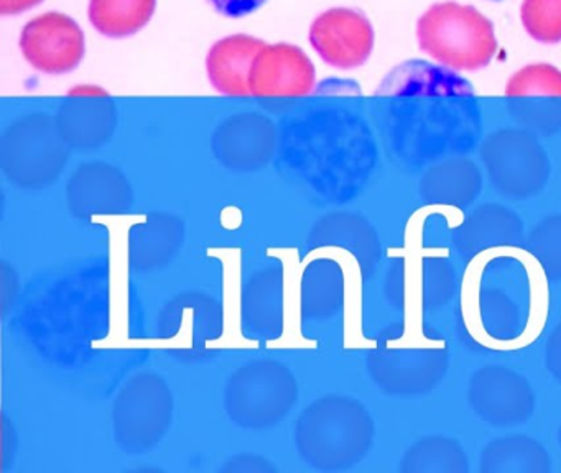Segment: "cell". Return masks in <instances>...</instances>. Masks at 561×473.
I'll list each match as a JSON object with an SVG mask.
<instances>
[{"mask_svg":"<svg viewBox=\"0 0 561 473\" xmlns=\"http://www.w3.org/2000/svg\"><path fill=\"white\" fill-rule=\"evenodd\" d=\"M481 191L478 170L466 161H449L426 174L422 183L425 199L449 206H466Z\"/></svg>","mask_w":561,"mask_h":473,"instance_id":"4fadbf2b","label":"cell"},{"mask_svg":"<svg viewBox=\"0 0 561 473\" xmlns=\"http://www.w3.org/2000/svg\"><path fill=\"white\" fill-rule=\"evenodd\" d=\"M545 361L558 381H561V324L554 328L553 334L545 345Z\"/></svg>","mask_w":561,"mask_h":473,"instance_id":"e0dca14e","label":"cell"},{"mask_svg":"<svg viewBox=\"0 0 561 473\" xmlns=\"http://www.w3.org/2000/svg\"><path fill=\"white\" fill-rule=\"evenodd\" d=\"M419 45L433 59L459 69L476 71L494 58V25L471 5L456 2L435 3L416 25Z\"/></svg>","mask_w":561,"mask_h":473,"instance_id":"7a4b0ae2","label":"cell"},{"mask_svg":"<svg viewBox=\"0 0 561 473\" xmlns=\"http://www.w3.org/2000/svg\"><path fill=\"white\" fill-rule=\"evenodd\" d=\"M265 42L251 35H231L219 39L209 49L206 71L216 91L226 95H251L252 66Z\"/></svg>","mask_w":561,"mask_h":473,"instance_id":"9c48e42d","label":"cell"},{"mask_svg":"<svg viewBox=\"0 0 561 473\" xmlns=\"http://www.w3.org/2000/svg\"><path fill=\"white\" fill-rule=\"evenodd\" d=\"M505 95L512 102V112L531 104L515 117L528 127L543 134H553L561 127L560 115L554 114L543 101L561 108V71L550 65H531L512 76L505 88Z\"/></svg>","mask_w":561,"mask_h":473,"instance_id":"ba28073f","label":"cell"},{"mask_svg":"<svg viewBox=\"0 0 561 473\" xmlns=\"http://www.w3.org/2000/svg\"><path fill=\"white\" fill-rule=\"evenodd\" d=\"M317 82L313 62L288 43H265L252 66L249 91L255 97H301Z\"/></svg>","mask_w":561,"mask_h":473,"instance_id":"52a82bcc","label":"cell"},{"mask_svg":"<svg viewBox=\"0 0 561 473\" xmlns=\"http://www.w3.org/2000/svg\"><path fill=\"white\" fill-rule=\"evenodd\" d=\"M484 161L494 186L514 199L537 194L550 174L547 154L535 138L522 131L492 135L484 145Z\"/></svg>","mask_w":561,"mask_h":473,"instance_id":"3957f363","label":"cell"},{"mask_svg":"<svg viewBox=\"0 0 561 473\" xmlns=\"http://www.w3.org/2000/svg\"><path fill=\"white\" fill-rule=\"evenodd\" d=\"M495 2H499V0H495Z\"/></svg>","mask_w":561,"mask_h":473,"instance_id":"ffe728a7","label":"cell"},{"mask_svg":"<svg viewBox=\"0 0 561 473\" xmlns=\"http://www.w3.org/2000/svg\"><path fill=\"white\" fill-rule=\"evenodd\" d=\"M42 0H0V13L2 15H19L25 10L34 9Z\"/></svg>","mask_w":561,"mask_h":473,"instance_id":"ac0fdd59","label":"cell"},{"mask_svg":"<svg viewBox=\"0 0 561 473\" xmlns=\"http://www.w3.org/2000/svg\"><path fill=\"white\" fill-rule=\"evenodd\" d=\"M481 470L484 473H545L550 470V457L537 440L505 437L485 447Z\"/></svg>","mask_w":561,"mask_h":473,"instance_id":"8fae6325","label":"cell"},{"mask_svg":"<svg viewBox=\"0 0 561 473\" xmlns=\"http://www.w3.org/2000/svg\"><path fill=\"white\" fill-rule=\"evenodd\" d=\"M469 401L479 417L492 426H517L535 411V393L528 381L505 367H484L469 383Z\"/></svg>","mask_w":561,"mask_h":473,"instance_id":"5b68a950","label":"cell"},{"mask_svg":"<svg viewBox=\"0 0 561 473\" xmlns=\"http://www.w3.org/2000/svg\"><path fill=\"white\" fill-rule=\"evenodd\" d=\"M402 469L409 473H465L469 465L456 440L433 436L410 447Z\"/></svg>","mask_w":561,"mask_h":473,"instance_id":"5bb4252c","label":"cell"},{"mask_svg":"<svg viewBox=\"0 0 561 473\" xmlns=\"http://www.w3.org/2000/svg\"><path fill=\"white\" fill-rule=\"evenodd\" d=\"M524 226L511 210L502 206L479 207L459 227V250L466 253H482L501 246L518 245Z\"/></svg>","mask_w":561,"mask_h":473,"instance_id":"30bf717a","label":"cell"},{"mask_svg":"<svg viewBox=\"0 0 561 473\" xmlns=\"http://www.w3.org/2000/svg\"><path fill=\"white\" fill-rule=\"evenodd\" d=\"M558 439H560V443H561V427H560V434H558Z\"/></svg>","mask_w":561,"mask_h":473,"instance_id":"d6986e66","label":"cell"},{"mask_svg":"<svg viewBox=\"0 0 561 473\" xmlns=\"http://www.w3.org/2000/svg\"><path fill=\"white\" fill-rule=\"evenodd\" d=\"M157 0H90V22L101 35L126 38L144 28L156 12Z\"/></svg>","mask_w":561,"mask_h":473,"instance_id":"7c38bea8","label":"cell"},{"mask_svg":"<svg viewBox=\"0 0 561 473\" xmlns=\"http://www.w3.org/2000/svg\"><path fill=\"white\" fill-rule=\"evenodd\" d=\"M465 276L462 315L478 344L514 350L541 334L548 318L547 273L527 249L478 253Z\"/></svg>","mask_w":561,"mask_h":473,"instance_id":"6da1fadb","label":"cell"},{"mask_svg":"<svg viewBox=\"0 0 561 473\" xmlns=\"http://www.w3.org/2000/svg\"><path fill=\"white\" fill-rule=\"evenodd\" d=\"M522 23L531 38L541 43L561 39V0H524Z\"/></svg>","mask_w":561,"mask_h":473,"instance_id":"2e32d148","label":"cell"},{"mask_svg":"<svg viewBox=\"0 0 561 473\" xmlns=\"http://www.w3.org/2000/svg\"><path fill=\"white\" fill-rule=\"evenodd\" d=\"M21 49L38 71L65 74L73 71L83 59L84 33L71 16L47 12L24 26Z\"/></svg>","mask_w":561,"mask_h":473,"instance_id":"277c9868","label":"cell"},{"mask_svg":"<svg viewBox=\"0 0 561 473\" xmlns=\"http://www.w3.org/2000/svg\"><path fill=\"white\" fill-rule=\"evenodd\" d=\"M310 43L328 65L353 69L363 66L373 53L374 30L357 10L331 9L311 23Z\"/></svg>","mask_w":561,"mask_h":473,"instance_id":"8992f818","label":"cell"},{"mask_svg":"<svg viewBox=\"0 0 561 473\" xmlns=\"http://www.w3.org/2000/svg\"><path fill=\"white\" fill-rule=\"evenodd\" d=\"M527 250L550 278H561V216L541 220L528 236Z\"/></svg>","mask_w":561,"mask_h":473,"instance_id":"9a60e30c","label":"cell"}]
</instances>
